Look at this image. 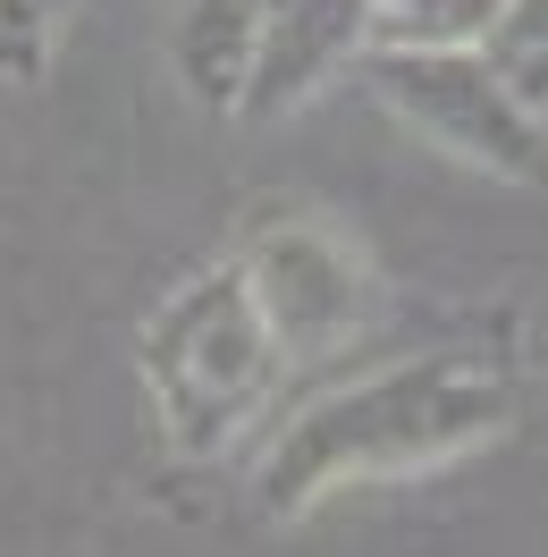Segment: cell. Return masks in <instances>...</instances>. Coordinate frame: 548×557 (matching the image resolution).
I'll list each match as a JSON object with an SVG mask.
<instances>
[{"label": "cell", "mask_w": 548, "mask_h": 557, "mask_svg": "<svg viewBox=\"0 0 548 557\" xmlns=\"http://www.w3.org/2000/svg\"><path fill=\"white\" fill-rule=\"evenodd\" d=\"M523 397L498 363L473 355H422L397 372L321 397L312 414H296V431L262 465V498L278 516H296L312 498H329L346 482H388V473H422L447 456H473L489 440H507Z\"/></svg>", "instance_id": "obj_1"}, {"label": "cell", "mask_w": 548, "mask_h": 557, "mask_svg": "<svg viewBox=\"0 0 548 557\" xmlns=\"http://www.w3.org/2000/svg\"><path fill=\"white\" fill-rule=\"evenodd\" d=\"M278 330L262 313V296L245 287V271H211L152 321L144 363H152V397L186 448H220L278 372Z\"/></svg>", "instance_id": "obj_2"}, {"label": "cell", "mask_w": 548, "mask_h": 557, "mask_svg": "<svg viewBox=\"0 0 548 557\" xmlns=\"http://www.w3.org/2000/svg\"><path fill=\"white\" fill-rule=\"evenodd\" d=\"M379 94L397 119H413L422 136L473 161L489 177H523L548 186V127L540 102L514 85L481 42H379Z\"/></svg>", "instance_id": "obj_3"}, {"label": "cell", "mask_w": 548, "mask_h": 557, "mask_svg": "<svg viewBox=\"0 0 548 557\" xmlns=\"http://www.w3.org/2000/svg\"><path fill=\"white\" fill-rule=\"evenodd\" d=\"M237 271H245V287L262 296V313H271L287 355L338 347L354 321H372V271H363V253H354L338 228H321V220L271 228Z\"/></svg>", "instance_id": "obj_4"}, {"label": "cell", "mask_w": 548, "mask_h": 557, "mask_svg": "<svg viewBox=\"0 0 548 557\" xmlns=\"http://www.w3.org/2000/svg\"><path fill=\"white\" fill-rule=\"evenodd\" d=\"M363 35H372V0H271L262 9V42H253V76H245L253 110H287Z\"/></svg>", "instance_id": "obj_5"}, {"label": "cell", "mask_w": 548, "mask_h": 557, "mask_svg": "<svg viewBox=\"0 0 548 557\" xmlns=\"http://www.w3.org/2000/svg\"><path fill=\"white\" fill-rule=\"evenodd\" d=\"M253 42H262V0H195L177 60H186V76L203 85L211 102H228L253 76Z\"/></svg>", "instance_id": "obj_6"}, {"label": "cell", "mask_w": 548, "mask_h": 557, "mask_svg": "<svg viewBox=\"0 0 548 557\" xmlns=\"http://www.w3.org/2000/svg\"><path fill=\"white\" fill-rule=\"evenodd\" d=\"M481 51H489L532 102H548V0H498V17H489Z\"/></svg>", "instance_id": "obj_7"}, {"label": "cell", "mask_w": 548, "mask_h": 557, "mask_svg": "<svg viewBox=\"0 0 548 557\" xmlns=\"http://www.w3.org/2000/svg\"><path fill=\"white\" fill-rule=\"evenodd\" d=\"M51 9H60V0H0V35L9 42H42Z\"/></svg>", "instance_id": "obj_8"}]
</instances>
